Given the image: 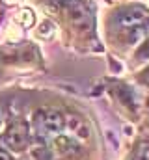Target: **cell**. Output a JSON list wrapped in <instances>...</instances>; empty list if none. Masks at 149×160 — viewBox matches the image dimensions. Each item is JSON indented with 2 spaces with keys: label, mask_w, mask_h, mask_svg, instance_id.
Listing matches in <instances>:
<instances>
[{
  "label": "cell",
  "mask_w": 149,
  "mask_h": 160,
  "mask_svg": "<svg viewBox=\"0 0 149 160\" xmlns=\"http://www.w3.org/2000/svg\"><path fill=\"white\" fill-rule=\"evenodd\" d=\"M34 134L39 142H49L56 138L64 128V116L58 110H39L32 119Z\"/></svg>",
  "instance_id": "cell-1"
},
{
  "label": "cell",
  "mask_w": 149,
  "mask_h": 160,
  "mask_svg": "<svg viewBox=\"0 0 149 160\" xmlns=\"http://www.w3.org/2000/svg\"><path fill=\"white\" fill-rule=\"evenodd\" d=\"M67 17L71 21L74 28H78L80 32H88L91 28V22H93V15H91V9L84 4V2H78L73 0L69 6H67Z\"/></svg>",
  "instance_id": "cell-2"
},
{
  "label": "cell",
  "mask_w": 149,
  "mask_h": 160,
  "mask_svg": "<svg viewBox=\"0 0 149 160\" xmlns=\"http://www.w3.org/2000/svg\"><path fill=\"white\" fill-rule=\"evenodd\" d=\"M146 21H149V11L142 6H132V8H125L117 13L116 17V22L117 26L121 28H136V26H142Z\"/></svg>",
  "instance_id": "cell-3"
},
{
  "label": "cell",
  "mask_w": 149,
  "mask_h": 160,
  "mask_svg": "<svg viewBox=\"0 0 149 160\" xmlns=\"http://www.w3.org/2000/svg\"><path fill=\"white\" fill-rule=\"evenodd\" d=\"M4 142L9 149L13 151H23L28 145V128L23 123H15L11 125L6 134H4Z\"/></svg>",
  "instance_id": "cell-4"
},
{
  "label": "cell",
  "mask_w": 149,
  "mask_h": 160,
  "mask_svg": "<svg viewBox=\"0 0 149 160\" xmlns=\"http://www.w3.org/2000/svg\"><path fill=\"white\" fill-rule=\"evenodd\" d=\"M64 127L74 134L78 140H88L90 138V127L78 114H65L64 116Z\"/></svg>",
  "instance_id": "cell-5"
},
{
  "label": "cell",
  "mask_w": 149,
  "mask_h": 160,
  "mask_svg": "<svg viewBox=\"0 0 149 160\" xmlns=\"http://www.w3.org/2000/svg\"><path fill=\"white\" fill-rule=\"evenodd\" d=\"M54 149H56L60 155H64V157H71V155H74V153L78 151V142L71 140L69 136L58 134V136L54 138Z\"/></svg>",
  "instance_id": "cell-6"
},
{
  "label": "cell",
  "mask_w": 149,
  "mask_h": 160,
  "mask_svg": "<svg viewBox=\"0 0 149 160\" xmlns=\"http://www.w3.org/2000/svg\"><path fill=\"white\" fill-rule=\"evenodd\" d=\"M132 160H149V143L147 142L138 143V147L134 149Z\"/></svg>",
  "instance_id": "cell-7"
},
{
  "label": "cell",
  "mask_w": 149,
  "mask_h": 160,
  "mask_svg": "<svg viewBox=\"0 0 149 160\" xmlns=\"http://www.w3.org/2000/svg\"><path fill=\"white\" fill-rule=\"evenodd\" d=\"M37 32H39V36H43V38H50V36L54 34V24H52L50 21H43V22L39 24Z\"/></svg>",
  "instance_id": "cell-8"
},
{
  "label": "cell",
  "mask_w": 149,
  "mask_h": 160,
  "mask_svg": "<svg viewBox=\"0 0 149 160\" xmlns=\"http://www.w3.org/2000/svg\"><path fill=\"white\" fill-rule=\"evenodd\" d=\"M147 58H149V39H146L142 48L138 50V60H147Z\"/></svg>",
  "instance_id": "cell-9"
},
{
  "label": "cell",
  "mask_w": 149,
  "mask_h": 160,
  "mask_svg": "<svg viewBox=\"0 0 149 160\" xmlns=\"http://www.w3.org/2000/svg\"><path fill=\"white\" fill-rule=\"evenodd\" d=\"M52 2H54V4H58V6H65V8H67L73 0H52Z\"/></svg>",
  "instance_id": "cell-10"
},
{
  "label": "cell",
  "mask_w": 149,
  "mask_h": 160,
  "mask_svg": "<svg viewBox=\"0 0 149 160\" xmlns=\"http://www.w3.org/2000/svg\"><path fill=\"white\" fill-rule=\"evenodd\" d=\"M0 160H11L9 153H8V151H4V149H0Z\"/></svg>",
  "instance_id": "cell-11"
},
{
  "label": "cell",
  "mask_w": 149,
  "mask_h": 160,
  "mask_svg": "<svg viewBox=\"0 0 149 160\" xmlns=\"http://www.w3.org/2000/svg\"><path fill=\"white\" fill-rule=\"evenodd\" d=\"M4 128V116H2V110H0V130Z\"/></svg>",
  "instance_id": "cell-12"
},
{
  "label": "cell",
  "mask_w": 149,
  "mask_h": 160,
  "mask_svg": "<svg viewBox=\"0 0 149 160\" xmlns=\"http://www.w3.org/2000/svg\"><path fill=\"white\" fill-rule=\"evenodd\" d=\"M8 4H17V2H21V0H6Z\"/></svg>",
  "instance_id": "cell-13"
},
{
  "label": "cell",
  "mask_w": 149,
  "mask_h": 160,
  "mask_svg": "<svg viewBox=\"0 0 149 160\" xmlns=\"http://www.w3.org/2000/svg\"><path fill=\"white\" fill-rule=\"evenodd\" d=\"M146 80H147V82H149V71H147V73H146Z\"/></svg>",
  "instance_id": "cell-14"
}]
</instances>
